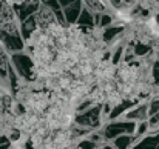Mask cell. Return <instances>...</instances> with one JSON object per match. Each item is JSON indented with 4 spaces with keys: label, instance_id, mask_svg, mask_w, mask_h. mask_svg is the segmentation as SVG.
Returning <instances> with one entry per match:
<instances>
[{
    "label": "cell",
    "instance_id": "277c9868",
    "mask_svg": "<svg viewBox=\"0 0 159 149\" xmlns=\"http://www.w3.org/2000/svg\"><path fill=\"white\" fill-rule=\"evenodd\" d=\"M0 31L16 32L17 31V17L12 11V6L0 2Z\"/></svg>",
    "mask_w": 159,
    "mask_h": 149
},
{
    "label": "cell",
    "instance_id": "7a4b0ae2",
    "mask_svg": "<svg viewBox=\"0 0 159 149\" xmlns=\"http://www.w3.org/2000/svg\"><path fill=\"white\" fill-rule=\"evenodd\" d=\"M153 58L147 54L134 62L116 63V83L124 101H138L156 91Z\"/></svg>",
    "mask_w": 159,
    "mask_h": 149
},
{
    "label": "cell",
    "instance_id": "5b68a950",
    "mask_svg": "<svg viewBox=\"0 0 159 149\" xmlns=\"http://www.w3.org/2000/svg\"><path fill=\"white\" fill-rule=\"evenodd\" d=\"M84 2H85L87 8L93 12H107V11H110V6H111L110 2H107V0H84Z\"/></svg>",
    "mask_w": 159,
    "mask_h": 149
},
{
    "label": "cell",
    "instance_id": "8992f818",
    "mask_svg": "<svg viewBox=\"0 0 159 149\" xmlns=\"http://www.w3.org/2000/svg\"><path fill=\"white\" fill-rule=\"evenodd\" d=\"M147 14H150V15L156 17V19L159 20V0H156L155 3H152V5H150V8L147 9Z\"/></svg>",
    "mask_w": 159,
    "mask_h": 149
},
{
    "label": "cell",
    "instance_id": "52a82bcc",
    "mask_svg": "<svg viewBox=\"0 0 159 149\" xmlns=\"http://www.w3.org/2000/svg\"><path fill=\"white\" fill-rule=\"evenodd\" d=\"M0 2L8 3V5H11V6L14 8V6H22V5H25V3H30V2H33V0H0Z\"/></svg>",
    "mask_w": 159,
    "mask_h": 149
},
{
    "label": "cell",
    "instance_id": "6da1fadb",
    "mask_svg": "<svg viewBox=\"0 0 159 149\" xmlns=\"http://www.w3.org/2000/svg\"><path fill=\"white\" fill-rule=\"evenodd\" d=\"M25 49L33 62L31 79L37 82L71 74L94 83L96 66L108 55V43L99 26L63 25L54 19L45 25H36L25 42Z\"/></svg>",
    "mask_w": 159,
    "mask_h": 149
},
{
    "label": "cell",
    "instance_id": "3957f363",
    "mask_svg": "<svg viewBox=\"0 0 159 149\" xmlns=\"http://www.w3.org/2000/svg\"><path fill=\"white\" fill-rule=\"evenodd\" d=\"M116 63L110 58L104 57L94 71V83L88 92L87 103L91 104H107V106H117L124 100L117 89L116 83Z\"/></svg>",
    "mask_w": 159,
    "mask_h": 149
}]
</instances>
